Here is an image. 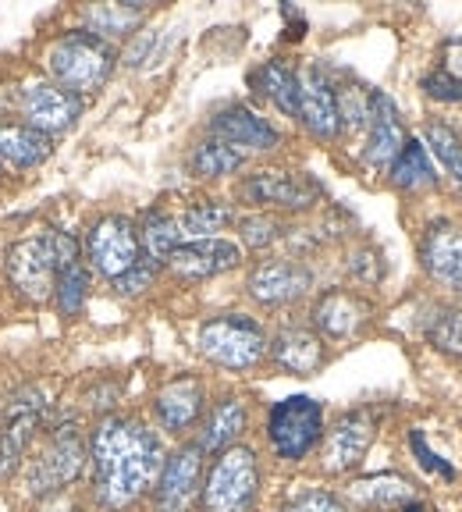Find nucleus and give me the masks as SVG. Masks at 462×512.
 Returning a JSON list of instances; mask_svg holds the SVG:
<instances>
[{
  "label": "nucleus",
  "instance_id": "1",
  "mask_svg": "<svg viewBox=\"0 0 462 512\" xmlns=\"http://www.w3.org/2000/svg\"><path fill=\"white\" fill-rule=\"evenodd\" d=\"M164 441L146 420L111 413L89 434V491L100 512H132L153 495L164 466Z\"/></svg>",
  "mask_w": 462,
  "mask_h": 512
},
{
  "label": "nucleus",
  "instance_id": "2",
  "mask_svg": "<svg viewBox=\"0 0 462 512\" xmlns=\"http://www.w3.org/2000/svg\"><path fill=\"white\" fill-rule=\"evenodd\" d=\"M263 470L253 445L224 448L203 473L200 512H253L260 502Z\"/></svg>",
  "mask_w": 462,
  "mask_h": 512
},
{
  "label": "nucleus",
  "instance_id": "3",
  "mask_svg": "<svg viewBox=\"0 0 462 512\" xmlns=\"http://www.w3.org/2000/svg\"><path fill=\"white\" fill-rule=\"evenodd\" d=\"M196 349L210 367L246 374L267 360V331L260 320L246 317V313H217L200 324Z\"/></svg>",
  "mask_w": 462,
  "mask_h": 512
},
{
  "label": "nucleus",
  "instance_id": "4",
  "mask_svg": "<svg viewBox=\"0 0 462 512\" xmlns=\"http://www.w3.org/2000/svg\"><path fill=\"white\" fill-rule=\"evenodd\" d=\"M327 431L324 402L313 395H288L267 409L263 420V438L278 463H303L320 448Z\"/></svg>",
  "mask_w": 462,
  "mask_h": 512
},
{
  "label": "nucleus",
  "instance_id": "5",
  "mask_svg": "<svg viewBox=\"0 0 462 512\" xmlns=\"http://www.w3.org/2000/svg\"><path fill=\"white\" fill-rule=\"evenodd\" d=\"M86 466H89V441L82 438L75 420H61V424L50 427L47 438H43V448L25 466V488L36 498L57 495L68 484H75L86 473Z\"/></svg>",
  "mask_w": 462,
  "mask_h": 512
},
{
  "label": "nucleus",
  "instance_id": "6",
  "mask_svg": "<svg viewBox=\"0 0 462 512\" xmlns=\"http://www.w3.org/2000/svg\"><path fill=\"white\" fill-rule=\"evenodd\" d=\"M47 64L50 72H54L57 86L75 96H86L107 86V79L118 68V54H114L111 43L96 40L93 32L79 29V32H64L61 40L50 47Z\"/></svg>",
  "mask_w": 462,
  "mask_h": 512
},
{
  "label": "nucleus",
  "instance_id": "7",
  "mask_svg": "<svg viewBox=\"0 0 462 512\" xmlns=\"http://www.w3.org/2000/svg\"><path fill=\"white\" fill-rule=\"evenodd\" d=\"M239 196L256 210H285V214H303L313 210L324 200V185L313 175L303 171H281V168H267V171H253L249 178H242Z\"/></svg>",
  "mask_w": 462,
  "mask_h": 512
},
{
  "label": "nucleus",
  "instance_id": "8",
  "mask_svg": "<svg viewBox=\"0 0 462 512\" xmlns=\"http://www.w3.org/2000/svg\"><path fill=\"white\" fill-rule=\"evenodd\" d=\"M377 427H381V420L374 409H345L320 441V466L327 477H345V473L359 470L377 441Z\"/></svg>",
  "mask_w": 462,
  "mask_h": 512
},
{
  "label": "nucleus",
  "instance_id": "9",
  "mask_svg": "<svg viewBox=\"0 0 462 512\" xmlns=\"http://www.w3.org/2000/svg\"><path fill=\"white\" fill-rule=\"evenodd\" d=\"M203 473H207V456L196 441H182L171 448L160 466V477L153 484V512H192L200 505Z\"/></svg>",
  "mask_w": 462,
  "mask_h": 512
},
{
  "label": "nucleus",
  "instance_id": "10",
  "mask_svg": "<svg viewBox=\"0 0 462 512\" xmlns=\"http://www.w3.org/2000/svg\"><path fill=\"white\" fill-rule=\"evenodd\" d=\"M86 260L96 274H104L107 281L121 278L125 271L143 260V249H139V228L128 221L125 214H104L100 221L89 224L86 232Z\"/></svg>",
  "mask_w": 462,
  "mask_h": 512
},
{
  "label": "nucleus",
  "instance_id": "11",
  "mask_svg": "<svg viewBox=\"0 0 462 512\" xmlns=\"http://www.w3.org/2000/svg\"><path fill=\"white\" fill-rule=\"evenodd\" d=\"M313 288V267L295 260V256H271L249 271L246 278V296L263 310H281V306H295L299 299L310 296Z\"/></svg>",
  "mask_w": 462,
  "mask_h": 512
},
{
  "label": "nucleus",
  "instance_id": "12",
  "mask_svg": "<svg viewBox=\"0 0 462 512\" xmlns=\"http://www.w3.org/2000/svg\"><path fill=\"white\" fill-rule=\"evenodd\" d=\"M8 281L18 296L29 303H47L54 296V278H57V256L50 235H32L8 249Z\"/></svg>",
  "mask_w": 462,
  "mask_h": 512
},
{
  "label": "nucleus",
  "instance_id": "13",
  "mask_svg": "<svg viewBox=\"0 0 462 512\" xmlns=\"http://www.w3.org/2000/svg\"><path fill=\"white\" fill-rule=\"evenodd\" d=\"M43 420H47V402H43L40 388H22L15 399L8 402V416L0 424V480H11L15 470L22 466L25 452L40 434Z\"/></svg>",
  "mask_w": 462,
  "mask_h": 512
},
{
  "label": "nucleus",
  "instance_id": "14",
  "mask_svg": "<svg viewBox=\"0 0 462 512\" xmlns=\"http://www.w3.org/2000/svg\"><path fill=\"white\" fill-rule=\"evenodd\" d=\"M150 413L157 427L171 438H185L192 427H200L207 413V384L196 374H178L157 388L150 402Z\"/></svg>",
  "mask_w": 462,
  "mask_h": 512
},
{
  "label": "nucleus",
  "instance_id": "15",
  "mask_svg": "<svg viewBox=\"0 0 462 512\" xmlns=\"http://www.w3.org/2000/svg\"><path fill=\"white\" fill-rule=\"evenodd\" d=\"M377 306L370 303L363 292H352V288H327L320 292L317 303H313V331H317L324 342H349V338L363 335L374 320Z\"/></svg>",
  "mask_w": 462,
  "mask_h": 512
},
{
  "label": "nucleus",
  "instance_id": "16",
  "mask_svg": "<svg viewBox=\"0 0 462 512\" xmlns=\"http://www.w3.org/2000/svg\"><path fill=\"white\" fill-rule=\"evenodd\" d=\"M299 121L320 143H335L342 136L335 79H331V72L320 61H310L299 72Z\"/></svg>",
  "mask_w": 462,
  "mask_h": 512
},
{
  "label": "nucleus",
  "instance_id": "17",
  "mask_svg": "<svg viewBox=\"0 0 462 512\" xmlns=\"http://www.w3.org/2000/svg\"><path fill=\"white\" fill-rule=\"evenodd\" d=\"M420 267L438 288L462 296V228L448 217H438L423 228Z\"/></svg>",
  "mask_w": 462,
  "mask_h": 512
},
{
  "label": "nucleus",
  "instance_id": "18",
  "mask_svg": "<svg viewBox=\"0 0 462 512\" xmlns=\"http://www.w3.org/2000/svg\"><path fill=\"white\" fill-rule=\"evenodd\" d=\"M409 132H406V121H402L399 107L391 100L388 93L374 89L370 93V121H367V139H363V164L374 171H388L391 160L399 157V150L406 146Z\"/></svg>",
  "mask_w": 462,
  "mask_h": 512
},
{
  "label": "nucleus",
  "instance_id": "19",
  "mask_svg": "<svg viewBox=\"0 0 462 512\" xmlns=\"http://www.w3.org/2000/svg\"><path fill=\"white\" fill-rule=\"evenodd\" d=\"M242 264V246L231 239H192L182 242L175 253L168 256V271L178 281H207L221 278V274L235 271Z\"/></svg>",
  "mask_w": 462,
  "mask_h": 512
},
{
  "label": "nucleus",
  "instance_id": "20",
  "mask_svg": "<svg viewBox=\"0 0 462 512\" xmlns=\"http://www.w3.org/2000/svg\"><path fill=\"white\" fill-rule=\"evenodd\" d=\"M210 136L235 146L239 153H274L281 146V132L271 121L246 104H228L210 118Z\"/></svg>",
  "mask_w": 462,
  "mask_h": 512
},
{
  "label": "nucleus",
  "instance_id": "21",
  "mask_svg": "<svg viewBox=\"0 0 462 512\" xmlns=\"http://www.w3.org/2000/svg\"><path fill=\"white\" fill-rule=\"evenodd\" d=\"M267 356L292 377H313L327 363V342L306 324H285L267 338Z\"/></svg>",
  "mask_w": 462,
  "mask_h": 512
},
{
  "label": "nucleus",
  "instance_id": "22",
  "mask_svg": "<svg viewBox=\"0 0 462 512\" xmlns=\"http://www.w3.org/2000/svg\"><path fill=\"white\" fill-rule=\"evenodd\" d=\"M22 114L29 118V128L50 136V132H64L79 121L82 100L54 82H32L22 93Z\"/></svg>",
  "mask_w": 462,
  "mask_h": 512
},
{
  "label": "nucleus",
  "instance_id": "23",
  "mask_svg": "<svg viewBox=\"0 0 462 512\" xmlns=\"http://www.w3.org/2000/svg\"><path fill=\"white\" fill-rule=\"evenodd\" d=\"M246 431H249V402L242 395H221L203 413L196 445L203 448V456H221L224 448L242 445Z\"/></svg>",
  "mask_w": 462,
  "mask_h": 512
},
{
  "label": "nucleus",
  "instance_id": "24",
  "mask_svg": "<svg viewBox=\"0 0 462 512\" xmlns=\"http://www.w3.org/2000/svg\"><path fill=\"white\" fill-rule=\"evenodd\" d=\"M349 505L363 512H395L406 509L416 502V484L399 470H381L367 473V477H356L349 484Z\"/></svg>",
  "mask_w": 462,
  "mask_h": 512
},
{
  "label": "nucleus",
  "instance_id": "25",
  "mask_svg": "<svg viewBox=\"0 0 462 512\" xmlns=\"http://www.w3.org/2000/svg\"><path fill=\"white\" fill-rule=\"evenodd\" d=\"M249 86L263 100H271L285 118H299V72L285 57H271V61L256 64L253 72H249Z\"/></svg>",
  "mask_w": 462,
  "mask_h": 512
},
{
  "label": "nucleus",
  "instance_id": "26",
  "mask_svg": "<svg viewBox=\"0 0 462 512\" xmlns=\"http://www.w3.org/2000/svg\"><path fill=\"white\" fill-rule=\"evenodd\" d=\"M384 175L402 192H434L441 185V175H438V168H434L431 153H427V146L416 136L406 139V146L399 150V157L391 160V168L384 171Z\"/></svg>",
  "mask_w": 462,
  "mask_h": 512
},
{
  "label": "nucleus",
  "instance_id": "27",
  "mask_svg": "<svg viewBox=\"0 0 462 512\" xmlns=\"http://www.w3.org/2000/svg\"><path fill=\"white\" fill-rule=\"evenodd\" d=\"M50 157V136L29 125H0V164L8 168H36Z\"/></svg>",
  "mask_w": 462,
  "mask_h": 512
},
{
  "label": "nucleus",
  "instance_id": "28",
  "mask_svg": "<svg viewBox=\"0 0 462 512\" xmlns=\"http://www.w3.org/2000/svg\"><path fill=\"white\" fill-rule=\"evenodd\" d=\"M146 4H93L86 11V32H93L96 40H125L143 29Z\"/></svg>",
  "mask_w": 462,
  "mask_h": 512
},
{
  "label": "nucleus",
  "instance_id": "29",
  "mask_svg": "<svg viewBox=\"0 0 462 512\" xmlns=\"http://www.w3.org/2000/svg\"><path fill=\"white\" fill-rule=\"evenodd\" d=\"M182 228H178V217L168 210H146L143 224H139V249H143L146 260L153 264H168V256L182 246Z\"/></svg>",
  "mask_w": 462,
  "mask_h": 512
},
{
  "label": "nucleus",
  "instance_id": "30",
  "mask_svg": "<svg viewBox=\"0 0 462 512\" xmlns=\"http://www.w3.org/2000/svg\"><path fill=\"white\" fill-rule=\"evenodd\" d=\"M239 221L235 217V207L228 200H200L192 203L182 217H178V228H182V239H221L224 228Z\"/></svg>",
  "mask_w": 462,
  "mask_h": 512
},
{
  "label": "nucleus",
  "instance_id": "31",
  "mask_svg": "<svg viewBox=\"0 0 462 512\" xmlns=\"http://www.w3.org/2000/svg\"><path fill=\"white\" fill-rule=\"evenodd\" d=\"M246 153H239L235 146L221 143V139H203V143L192 146L189 153V171L196 178H207V182H217V178H228L235 171L246 168Z\"/></svg>",
  "mask_w": 462,
  "mask_h": 512
},
{
  "label": "nucleus",
  "instance_id": "32",
  "mask_svg": "<svg viewBox=\"0 0 462 512\" xmlns=\"http://www.w3.org/2000/svg\"><path fill=\"white\" fill-rule=\"evenodd\" d=\"M420 143L431 146L434 160H438L441 168H445V175L462 189V136H459V132H455L448 121L431 118L427 125H423V139H420Z\"/></svg>",
  "mask_w": 462,
  "mask_h": 512
},
{
  "label": "nucleus",
  "instance_id": "33",
  "mask_svg": "<svg viewBox=\"0 0 462 512\" xmlns=\"http://www.w3.org/2000/svg\"><path fill=\"white\" fill-rule=\"evenodd\" d=\"M54 299L57 310L64 317H79L86 310L89 299V271L82 260H68V264H57V278H54Z\"/></svg>",
  "mask_w": 462,
  "mask_h": 512
},
{
  "label": "nucleus",
  "instance_id": "34",
  "mask_svg": "<svg viewBox=\"0 0 462 512\" xmlns=\"http://www.w3.org/2000/svg\"><path fill=\"white\" fill-rule=\"evenodd\" d=\"M338 93V121H342V132H367L370 121V93L374 89L359 86V82H335Z\"/></svg>",
  "mask_w": 462,
  "mask_h": 512
},
{
  "label": "nucleus",
  "instance_id": "35",
  "mask_svg": "<svg viewBox=\"0 0 462 512\" xmlns=\"http://www.w3.org/2000/svg\"><path fill=\"white\" fill-rule=\"evenodd\" d=\"M427 342H431L441 356L462 360V306H445V310L431 320Z\"/></svg>",
  "mask_w": 462,
  "mask_h": 512
},
{
  "label": "nucleus",
  "instance_id": "36",
  "mask_svg": "<svg viewBox=\"0 0 462 512\" xmlns=\"http://www.w3.org/2000/svg\"><path fill=\"white\" fill-rule=\"evenodd\" d=\"M235 224H239V235L249 249H271L274 242L285 239V221L278 214H267V210H253Z\"/></svg>",
  "mask_w": 462,
  "mask_h": 512
},
{
  "label": "nucleus",
  "instance_id": "37",
  "mask_svg": "<svg viewBox=\"0 0 462 512\" xmlns=\"http://www.w3.org/2000/svg\"><path fill=\"white\" fill-rule=\"evenodd\" d=\"M409 452L416 456V463H420L423 473H431V477L448 480V484H455V480H459V473H455L452 459H445L441 452H434L431 441H427V434H423L420 427H413V431H409Z\"/></svg>",
  "mask_w": 462,
  "mask_h": 512
},
{
  "label": "nucleus",
  "instance_id": "38",
  "mask_svg": "<svg viewBox=\"0 0 462 512\" xmlns=\"http://www.w3.org/2000/svg\"><path fill=\"white\" fill-rule=\"evenodd\" d=\"M278 512H352V505L345 502V495L327 488H306L299 495H292Z\"/></svg>",
  "mask_w": 462,
  "mask_h": 512
},
{
  "label": "nucleus",
  "instance_id": "39",
  "mask_svg": "<svg viewBox=\"0 0 462 512\" xmlns=\"http://www.w3.org/2000/svg\"><path fill=\"white\" fill-rule=\"evenodd\" d=\"M349 274H352V281H359V285H367V288H374V285H381V278H384V256H381V249H374V246H356V249H349Z\"/></svg>",
  "mask_w": 462,
  "mask_h": 512
},
{
  "label": "nucleus",
  "instance_id": "40",
  "mask_svg": "<svg viewBox=\"0 0 462 512\" xmlns=\"http://www.w3.org/2000/svg\"><path fill=\"white\" fill-rule=\"evenodd\" d=\"M157 274H160V264H153V260H146V256H143L132 271H125L121 278H114L111 285H114V292H118V296H143V292H150V288H153Z\"/></svg>",
  "mask_w": 462,
  "mask_h": 512
},
{
  "label": "nucleus",
  "instance_id": "41",
  "mask_svg": "<svg viewBox=\"0 0 462 512\" xmlns=\"http://www.w3.org/2000/svg\"><path fill=\"white\" fill-rule=\"evenodd\" d=\"M420 89L431 100H438V104H462V82H455L452 75H445L441 68H431V72L420 79Z\"/></svg>",
  "mask_w": 462,
  "mask_h": 512
},
{
  "label": "nucleus",
  "instance_id": "42",
  "mask_svg": "<svg viewBox=\"0 0 462 512\" xmlns=\"http://www.w3.org/2000/svg\"><path fill=\"white\" fill-rule=\"evenodd\" d=\"M441 72L452 75L455 82H462V40L455 36V40H445L441 43Z\"/></svg>",
  "mask_w": 462,
  "mask_h": 512
},
{
  "label": "nucleus",
  "instance_id": "43",
  "mask_svg": "<svg viewBox=\"0 0 462 512\" xmlns=\"http://www.w3.org/2000/svg\"><path fill=\"white\" fill-rule=\"evenodd\" d=\"M157 40V36H153V32H139V40H136V47L132 50H125V61L128 64H139L146 57V50H150V43Z\"/></svg>",
  "mask_w": 462,
  "mask_h": 512
},
{
  "label": "nucleus",
  "instance_id": "44",
  "mask_svg": "<svg viewBox=\"0 0 462 512\" xmlns=\"http://www.w3.org/2000/svg\"><path fill=\"white\" fill-rule=\"evenodd\" d=\"M399 512H427V505H423V502H413V505H406V509H399Z\"/></svg>",
  "mask_w": 462,
  "mask_h": 512
}]
</instances>
